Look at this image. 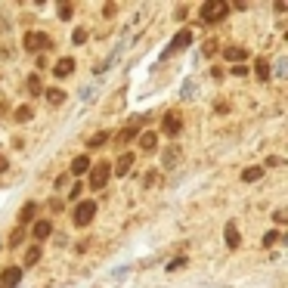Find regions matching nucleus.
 <instances>
[{"instance_id":"1","label":"nucleus","mask_w":288,"mask_h":288,"mask_svg":"<svg viewBox=\"0 0 288 288\" xmlns=\"http://www.w3.org/2000/svg\"><path fill=\"white\" fill-rule=\"evenodd\" d=\"M201 22H220L226 13H229V4H223V0H208V4H201Z\"/></svg>"},{"instance_id":"2","label":"nucleus","mask_w":288,"mask_h":288,"mask_svg":"<svg viewBox=\"0 0 288 288\" xmlns=\"http://www.w3.org/2000/svg\"><path fill=\"white\" fill-rule=\"evenodd\" d=\"M22 44H25V50H31V53H44V50L53 47V40H50V34H44V31H28Z\"/></svg>"},{"instance_id":"3","label":"nucleus","mask_w":288,"mask_h":288,"mask_svg":"<svg viewBox=\"0 0 288 288\" xmlns=\"http://www.w3.org/2000/svg\"><path fill=\"white\" fill-rule=\"evenodd\" d=\"M109 177H112V168H109L106 161L93 164V168H90V189H102L109 183Z\"/></svg>"},{"instance_id":"4","label":"nucleus","mask_w":288,"mask_h":288,"mask_svg":"<svg viewBox=\"0 0 288 288\" xmlns=\"http://www.w3.org/2000/svg\"><path fill=\"white\" fill-rule=\"evenodd\" d=\"M93 217H96V204L93 201H81L77 208H74V223L77 226H87Z\"/></svg>"},{"instance_id":"5","label":"nucleus","mask_w":288,"mask_h":288,"mask_svg":"<svg viewBox=\"0 0 288 288\" xmlns=\"http://www.w3.org/2000/svg\"><path fill=\"white\" fill-rule=\"evenodd\" d=\"M189 44H192V31H189V28H183V31H177V37L171 40V47L164 50V53H168V56H171V53H180V50H186Z\"/></svg>"},{"instance_id":"6","label":"nucleus","mask_w":288,"mask_h":288,"mask_svg":"<svg viewBox=\"0 0 288 288\" xmlns=\"http://www.w3.org/2000/svg\"><path fill=\"white\" fill-rule=\"evenodd\" d=\"M143 121H146V118H134V124H130V127H124V130H121V134L115 137V146H124V143H130V140L137 137V130H140V124H143Z\"/></svg>"},{"instance_id":"7","label":"nucleus","mask_w":288,"mask_h":288,"mask_svg":"<svg viewBox=\"0 0 288 288\" xmlns=\"http://www.w3.org/2000/svg\"><path fill=\"white\" fill-rule=\"evenodd\" d=\"M180 130H183L180 115H177V112H168V115H164V134H168V137H177Z\"/></svg>"},{"instance_id":"8","label":"nucleus","mask_w":288,"mask_h":288,"mask_svg":"<svg viewBox=\"0 0 288 288\" xmlns=\"http://www.w3.org/2000/svg\"><path fill=\"white\" fill-rule=\"evenodd\" d=\"M19 279H22V270L19 267H7L4 270V279H0V288H16Z\"/></svg>"},{"instance_id":"9","label":"nucleus","mask_w":288,"mask_h":288,"mask_svg":"<svg viewBox=\"0 0 288 288\" xmlns=\"http://www.w3.org/2000/svg\"><path fill=\"white\" fill-rule=\"evenodd\" d=\"M130 168H134V152H124V155L115 161V177H124Z\"/></svg>"},{"instance_id":"10","label":"nucleus","mask_w":288,"mask_h":288,"mask_svg":"<svg viewBox=\"0 0 288 288\" xmlns=\"http://www.w3.org/2000/svg\"><path fill=\"white\" fill-rule=\"evenodd\" d=\"M223 56H226L229 62H235V65H242L245 59H248V47H226V50H223Z\"/></svg>"},{"instance_id":"11","label":"nucleus","mask_w":288,"mask_h":288,"mask_svg":"<svg viewBox=\"0 0 288 288\" xmlns=\"http://www.w3.org/2000/svg\"><path fill=\"white\" fill-rule=\"evenodd\" d=\"M87 171H90V158H87V155H77V158L71 161V174H74V177H84Z\"/></svg>"},{"instance_id":"12","label":"nucleus","mask_w":288,"mask_h":288,"mask_svg":"<svg viewBox=\"0 0 288 288\" xmlns=\"http://www.w3.org/2000/svg\"><path fill=\"white\" fill-rule=\"evenodd\" d=\"M31 232H34V239H37V242H44L47 235H53V223H50V220H37Z\"/></svg>"},{"instance_id":"13","label":"nucleus","mask_w":288,"mask_h":288,"mask_svg":"<svg viewBox=\"0 0 288 288\" xmlns=\"http://www.w3.org/2000/svg\"><path fill=\"white\" fill-rule=\"evenodd\" d=\"M223 235H226V245H229V248H239V242H242V235H239V226L229 220L226 223V229H223Z\"/></svg>"},{"instance_id":"14","label":"nucleus","mask_w":288,"mask_h":288,"mask_svg":"<svg viewBox=\"0 0 288 288\" xmlns=\"http://www.w3.org/2000/svg\"><path fill=\"white\" fill-rule=\"evenodd\" d=\"M71 71H74V59H68V56H65V59H59V62H56V68H53V74H56V77H68Z\"/></svg>"},{"instance_id":"15","label":"nucleus","mask_w":288,"mask_h":288,"mask_svg":"<svg viewBox=\"0 0 288 288\" xmlns=\"http://www.w3.org/2000/svg\"><path fill=\"white\" fill-rule=\"evenodd\" d=\"M34 214H37V204H34V201H28L25 208L19 211V223H22V226H25V223H31V220H34Z\"/></svg>"},{"instance_id":"16","label":"nucleus","mask_w":288,"mask_h":288,"mask_svg":"<svg viewBox=\"0 0 288 288\" xmlns=\"http://www.w3.org/2000/svg\"><path fill=\"white\" fill-rule=\"evenodd\" d=\"M155 146H158V137L155 134H143L140 137V149L143 152H155Z\"/></svg>"},{"instance_id":"17","label":"nucleus","mask_w":288,"mask_h":288,"mask_svg":"<svg viewBox=\"0 0 288 288\" xmlns=\"http://www.w3.org/2000/svg\"><path fill=\"white\" fill-rule=\"evenodd\" d=\"M264 177V168H248V171H242V180L245 183H254V180H260Z\"/></svg>"},{"instance_id":"18","label":"nucleus","mask_w":288,"mask_h":288,"mask_svg":"<svg viewBox=\"0 0 288 288\" xmlns=\"http://www.w3.org/2000/svg\"><path fill=\"white\" fill-rule=\"evenodd\" d=\"M40 260V245H31V248L25 251V267H31V264H37Z\"/></svg>"},{"instance_id":"19","label":"nucleus","mask_w":288,"mask_h":288,"mask_svg":"<svg viewBox=\"0 0 288 288\" xmlns=\"http://www.w3.org/2000/svg\"><path fill=\"white\" fill-rule=\"evenodd\" d=\"M31 115H34V109H31V106H19V109H16V121H19V124L31 121Z\"/></svg>"},{"instance_id":"20","label":"nucleus","mask_w":288,"mask_h":288,"mask_svg":"<svg viewBox=\"0 0 288 288\" xmlns=\"http://www.w3.org/2000/svg\"><path fill=\"white\" fill-rule=\"evenodd\" d=\"M102 143H109V130H99V134H93V137H90V143H87V146H90V149H99V146H102Z\"/></svg>"},{"instance_id":"21","label":"nucleus","mask_w":288,"mask_h":288,"mask_svg":"<svg viewBox=\"0 0 288 288\" xmlns=\"http://www.w3.org/2000/svg\"><path fill=\"white\" fill-rule=\"evenodd\" d=\"M28 90H31V96H40V90H44V84H40V77H37V74L28 77Z\"/></svg>"},{"instance_id":"22","label":"nucleus","mask_w":288,"mask_h":288,"mask_svg":"<svg viewBox=\"0 0 288 288\" xmlns=\"http://www.w3.org/2000/svg\"><path fill=\"white\" fill-rule=\"evenodd\" d=\"M254 71H257V77H260V81H270V65H267V59H257Z\"/></svg>"},{"instance_id":"23","label":"nucleus","mask_w":288,"mask_h":288,"mask_svg":"<svg viewBox=\"0 0 288 288\" xmlns=\"http://www.w3.org/2000/svg\"><path fill=\"white\" fill-rule=\"evenodd\" d=\"M62 99H65V93H62L59 87H53V90H47V102H50V106H59Z\"/></svg>"},{"instance_id":"24","label":"nucleus","mask_w":288,"mask_h":288,"mask_svg":"<svg viewBox=\"0 0 288 288\" xmlns=\"http://www.w3.org/2000/svg\"><path fill=\"white\" fill-rule=\"evenodd\" d=\"M177 158H180V149H177V146H174V149H171V152H168V158H164V171H168V168H171V164H174V161H177Z\"/></svg>"},{"instance_id":"25","label":"nucleus","mask_w":288,"mask_h":288,"mask_svg":"<svg viewBox=\"0 0 288 288\" xmlns=\"http://www.w3.org/2000/svg\"><path fill=\"white\" fill-rule=\"evenodd\" d=\"M71 40H74V44H84V40H87V28H74Z\"/></svg>"},{"instance_id":"26","label":"nucleus","mask_w":288,"mask_h":288,"mask_svg":"<svg viewBox=\"0 0 288 288\" xmlns=\"http://www.w3.org/2000/svg\"><path fill=\"white\" fill-rule=\"evenodd\" d=\"M22 239H25V229H13V235H10L13 248H16V245H22Z\"/></svg>"},{"instance_id":"27","label":"nucleus","mask_w":288,"mask_h":288,"mask_svg":"<svg viewBox=\"0 0 288 288\" xmlns=\"http://www.w3.org/2000/svg\"><path fill=\"white\" fill-rule=\"evenodd\" d=\"M71 13H74V7H71V4H59V16H62V19H68Z\"/></svg>"},{"instance_id":"28","label":"nucleus","mask_w":288,"mask_h":288,"mask_svg":"<svg viewBox=\"0 0 288 288\" xmlns=\"http://www.w3.org/2000/svg\"><path fill=\"white\" fill-rule=\"evenodd\" d=\"M276 242H279V232H267L264 235V245H276Z\"/></svg>"},{"instance_id":"29","label":"nucleus","mask_w":288,"mask_h":288,"mask_svg":"<svg viewBox=\"0 0 288 288\" xmlns=\"http://www.w3.org/2000/svg\"><path fill=\"white\" fill-rule=\"evenodd\" d=\"M217 50V44H214V40H208V44H204V56H211Z\"/></svg>"},{"instance_id":"30","label":"nucleus","mask_w":288,"mask_h":288,"mask_svg":"<svg viewBox=\"0 0 288 288\" xmlns=\"http://www.w3.org/2000/svg\"><path fill=\"white\" fill-rule=\"evenodd\" d=\"M232 74H235V77H242V74H248V68H245V65H235V68H232Z\"/></svg>"},{"instance_id":"31","label":"nucleus","mask_w":288,"mask_h":288,"mask_svg":"<svg viewBox=\"0 0 288 288\" xmlns=\"http://www.w3.org/2000/svg\"><path fill=\"white\" fill-rule=\"evenodd\" d=\"M273 220H276V223H288V220H285V211H276V214H273Z\"/></svg>"},{"instance_id":"32","label":"nucleus","mask_w":288,"mask_h":288,"mask_svg":"<svg viewBox=\"0 0 288 288\" xmlns=\"http://www.w3.org/2000/svg\"><path fill=\"white\" fill-rule=\"evenodd\" d=\"M7 168H10V161H7V155H0V174H4Z\"/></svg>"}]
</instances>
